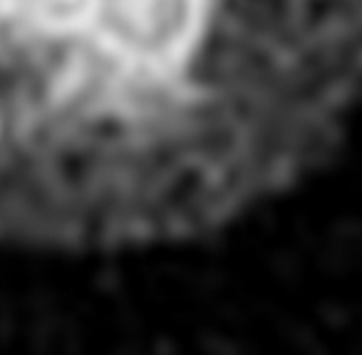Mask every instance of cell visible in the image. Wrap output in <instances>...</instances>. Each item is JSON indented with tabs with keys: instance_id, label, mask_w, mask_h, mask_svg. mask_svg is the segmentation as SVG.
<instances>
[{
	"instance_id": "1",
	"label": "cell",
	"mask_w": 362,
	"mask_h": 355,
	"mask_svg": "<svg viewBox=\"0 0 362 355\" xmlns=\"http://www.w3.org/2000/svg\"><path fill=\"white\" fill-rule=\"evenodd\" d=\"M267 0H0V192L158 183L236 122Z\"/></svg>"
}]
</instances>
